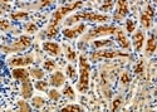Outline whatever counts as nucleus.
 <instances>
[{"label": "nucleus", "mask_w": 157, "mask_h": 112, "mask_svg": "<svg viewBox=\"0 0 157 112\" xmlns=\"http://www.w3.org/2000/svg\"><path fill=\"white\" fill-rule=\"evenodd\" d=\"M82 4H83L82 0H78V2H75V3H73V4L62 6V8H59L58 10H56L54 14H53V17H52V19H50V23H49L47 30H45V35L48 37V38H54V37L58 34V25H59L60 20L63 19V17L67 15L68 13H71V11L78 9Z\"/></svg>", "instance_id": "obj_1"}, {"label": "nucleus", "mask_w": 157, "mask_h": 112, "mask_svg": "<svg viewBox=\"0 0 157 112\" xmlns=\"http://www.w3.org/2000/svg\"><path fill=\"white\" fill-rule=\"evenodd\" d=\"M89 72L90 66L86 56H79V81L77 83V90L81 93H87L89 88Z\"/></svg>", "instance_id": "obj_2"}, {"label": "nucleus", "mask_w": 157, "mask_h": 112, "mask_svg": "<svg viewBox=\"0 0 157 112\" xmlns=\"http://www.w3.org/2000/svg\"><path fill=\"white\" fill-rule=\"evenodd\" d=\"M109 17L104 15V14H97V13H92V11H79L69 18L65 19L64 24L67 27L73 25L74 23L81 21V20H87V21H97V23H103V21H108Z\"/></svg>", "instance_id": "obj_3"}, {"label": "nucleus", "mask_w": 157, "mask_h": 112, "mask_svg": "<svg viewBox=\"0 0 157 112\" xmlns=\"http://www.w3.org/2000/svg\"><path fill=\"white\" fill-rule=\"evenodd\" d=\"M33 38L29 35H20L18 39H15L10 44H5L0 47V51L4 53H13V52H23L32 45Z\"/></svg>", "instance_id": "obj_4"}, {"label": "nucleus", "mask_w": 157, "mask_h": 112, "mask_svg": "<svg viewBox=\"0 0 157 112\" xmlns=\"http://www.w3.org/2000/svg\"><path fill=\"white\" fill-rule=\"evenodd\" d=\"M117 27H113V25H99L97 28H93L88 30V33H86L83 37H82V41L79 43L83 44V43H87L88 41H92V39H96L98 37H106V35H112V34H116L117 32Z\"/></svg>", "instance_id": "obj_5"}, {"label": "nucleus", "mask_w": 157, "mask_h": 112, "mask_svg": "<svg viewBox=\"0 0 157 112\" xmlns=\"http://www.w3.org/2000/svg\"><path fill=\"white\" fill-rule=\"evenodd\" d=\"M128 53H123L120 51H113V49H103V51H96L90 54V60L97 62L102 58H116V57H128Z\"/></svg>", "instance_id": "obj_6"}, {"label": "nucleus", "mask_w": 157, "mask_h": 112, "mask_svg": "<svg viewBox=\"0 0 157 112\" xmlns=\"http://www.w3.org/2000/svg\"><path fill=\"white\" fill-rule=\"evenodd\" d=\"M34 62V57L32 54L29 56H23V57H13L8 59V63L11 67H25L29 66Z\"/></svg>", "instance_id": "obj_7"}, {"label": "nucleus", "mask_w": 157, "mask_h": 112, "mask_svg": "<svg viewBox=\"0 0 157 112\" xmlns=\"http://www.w3.org/2000/svg\"><path fill=\"white\" fill-rule=\"evenodd\" d=\"M128 14V3L127 0H117V9L114 11L113 19L117 21L123 20Z\"/></svg>", "instance_id": "obj_8"}, {"label": "nucleus", "mask_w": 157, "mask_h": 112, "mask_svg": "<svg viewBox=\"0 0 157 112\" xmlns=\"http://www.w3.org/2000/svg\"><path fill=\"white\" fill-rule=\"evenodd\" d=\"M153 15H155V10L151 5L147 6L146 11L141 15L140 21H141V25L145 28V29H150L152 25V20H153Z\"/></svg>", "instance_id": "obj_9"}, {"label": "nucleus", "mask_w": 157, "mask_h": 112, "mask_svg": "<svg viewBox=\"0 0 157 112\" xmlns=\"http://www.w3.org/2000/svg\"><path fill=\"white\" fill-rule=\"evenodd\" d=\"M84 30H86V24L81 23V24H78V25H75L74 28L64 29L63 30V35L65 37V38H68V39H74V38H77V37H79Z\"/></svg>", "instance_id": "obj_10"}, {"label": "nucleus", "mask_w": 157, "mask_h": 112, "mask_svg": "<svg viewBox=\"0 0 157 112\" xmlns=\"http://www.w3.org/2000/svg\"><path fill=\"white\" fill-rule=\"evenodd\" d=\"M43 49L45 53H48L49 56H53V57H58L62 53V48L57 42H44Z\"/></svg>", "instance_id": "obj_11"}, {"label": "nucleus", "mask_w": 157, "mask_h": 112, "mask_svg": "<svg viewBox=\"0 0 157 112\" xmlns=\"http://www.w3.org/2000/svg\"><path fill=\"white\" fill-rule=\"evenodd\" d=\"M64 83H65V77L60 71H56L49 78V84L53 86L54 88H58V87L63 86Z\"/></svg>", "instance_id": "obj_12"}, {"label": "nucleus", "mask_w": 157, "mask_h": 112, "mask_svg": "<svg viewBox=\"0 0 157 112\" xmlns=\"http://www.w3.org/2000/svg\"><path fill=\"white\" fill-rule=\"evenodd\" d=\"M132 43H133V48L136 52H140L142 47H143V43H145V33L143 30H137L133 37H132Z\"/></svg>", "instance_id": "obj_13"}, {"label": "nucleus", "mask_w": 157, "mask_h": 112, "mask_svg": "<svg viewBox=\"0 0 157 112\" xmlns=\"http://www.w3.org/2000/svg\"><path fill=\"white\" fill-rule=\"evenodd\" d=\"M11 74H13V77H14V79L20 81V82H23V81H25V79H28L29 76H30V74H29V71H27V69L23 68V67H15V68H13Z\"/></svg>", "instance_id": "obj_14"}, {"label": "nucleus", "mask_w": 157, "mask_h": 112, "mask_svg": "<svg viewBox=\"0 0 157 112\" xmlns=\"http://www.w3.org/2000/svg\"><path fill=\"white\" fill-rule=\"evenodd\" d=\"M20 93H21L24 99L32 98V96H33V84H32L29 78L21 82V92Z\"/></svg>", "instance_id": "obj_15"}, {"label": "nucleus", "mask_w": 157, "mask_h": 112, "mask_svg": "<svg viewBox=\"0 0 157 112\" xmlns=\"http://www.w3.org/2000/svg\"><path fill=\"white\" fill-rule=\"evenodd\" d=\"M116 35H117V42H118V44L123 49H127V51H129V49H131V43H129L128 38L126 37L124 32L118 28V29H117V32H116Z\"/></svg>", "instance_id": "obj_16"}, {"label": "nucleus", "mask_w": 157, "mask_h": 112, "mask_svg": "<svg viewBox=\"0 0 157 112\" xmlns=\"http://www.w3.org/2000/svg\"><path fill=\"white\" fill-rule=\"evenodd\" d=\"M156 48H157V44H156V39H155V34H152L147 41V45H146V49H145V56L146 57L153 56L155 52H156Z\"/></svg>", "instance_id": "obj_17"}, {"label": "nucleus", "mask_w": 157, "mask_h": 112, "mask_svg": "<svg viewBox=\"0 0 157 112\" xmlns=\"http://www.w3.org/2000/svg\"><path fill=\"white\" fill-rule=\"evenodd\" d=\"M28 17H29V13L28 11H23V10H20V11H15V13H11L10 14V18L13 19V20H25V19H28Z\"/></svg>", "instance_id": "obj_18"}, {"label": "nucleus", "mask_w": 157, "mask_h": 112, "mask_svg": "<svg viewBox=\"0 0 157 112\" xmlns=\"http://www.w3.org/2000/svg\"><path fill=\"white\" fill-rule=\"evenodd\" d=\"M45 99L43 98V97H40V96H36V97H33L32 98V106L34 107V108H43L44 106H45Z\"/></svg>", "instance_id": "obj_19"}, {"label": "nucleus", "mask_w": 157, "mask_h": 112, "mask_svg": "<svg viewBox=\"0 0 157 112\" xmlns=\"http://www.w3.org/2000/svg\"><path fill=\"white\" fill-rule=\"evenodd\" d=\"M29 74L35 79H43L45 72H44V69H40V68H32L29 71Z\"/></svg>", "instance_id": "obj_20"}, {"label": "nucleus", "mask_w": 157, "mask_h": 112, "mask_svg": "<svg viewBox=\"0 0 157 112\" xmlns=\"http://www.w3.org/2000/svg\"><path fill=\"white\" fill-rule=\"evenodd\" d=\"M64 49H65V56H67V59L69 62H75L77 53H75V51H73V48H71L69 45H64Z\"/></svg>", "instance_id": "obj_21"}, {"label": "nucleus", "mask_w": 157, "mask_h": 112, "mask_svg": "<svg viewBox=\"0 0 157 112\" xmlns=\"http://www.w3.org/2000/svg\"><path fill=\"white\" fill-rule=\"evenodd\" d=\"M48 86H49V82L47 81H42V79H38L34 84V87L36 88V91H40V92H47L48 91Z\"/></svg>", "instance_id": "obj_22"}, {"label": "nucleus", "mask_w": 157, "mask_h": 112, "mask_svg": "<svg viewBox=\"0 0 157 112\" xmlns=\"http://www.w3.org/2000/svg\"><path fill=\"white\" fill-rule=\"evenodd\" d=\"M63 95L67 97V98H69V99H75V92H74V90L72 88V87L69 86V84H67L64 87V90H63Z\"/></svg>", "instance_id": "obj_23"}, {"label": "nucleus", "mask_w": 157, "mask_h": 112, "mask_svg": "<svg viewBox=\"0 0 157 112\" xmlns=\"http://www.w3.org/2000/svg\"><path fill=\"white\" fill-rule=\"evenodd\" d=\"M56 67H57V64H56V62H54L53 59H45L44 63H43V68H44V71H47V72L54 71Z\"/></svg>", "instance_id": "obj_24"}, {"label": "nucleus", "mask_w": 157, "mask_h": 112, "mask_svg": "<svg viewBox=\"0 0 157 112\" xmlns=\"http://www.w3.org/2000/svg\"><path fill=\"white\" fill-rule=\"evenodd\" d=\"M65 73H67V76H68L72 81H74V79L77 78V71H75V68H74L73 64H68V66H67V68H65Z\"/></svg>", "instance_id": "obj_25"}, {"label": "nucleus", "mask_w": 157, "mask_h": 112, "mask_svg": "<svg viewBox=\"0 0 157 112\" xmlns=\"http://www.w3.org/2000/svg\"><path fill=\"white\" fill-rule=\"evenodd\" d=\"M113 44V42L112 41H109V39H106V41H94L93 42V47L94 48H102V47H109V45H112Z\"/></svg>", "instance_id": "obj_26"}, {"label": "nucleus", "mask_w": 157, "mask_h": 112, "mask_svg": "<svg viewBox=\"0 0 157 112\" xmlns=\"http://www.w3.org/2000/svg\"><path fill=\"white\" fill-rule=\"evenodd\" d=\"M136 29V21L132 19H127L126 20V30L127 33H133V30Z\"/></svg>", "instance_id": "obj_27"}, {"label": "nucleus", "mask_w": 157, "mask_h": 112, "mask_svg": "<svg viewBox=\"0 0 157 112\" xmlns=\"http://www.w3.org/2000/svg\"><path fill=\"white\" fill-rule=\"evenodd\" d=\"M48 96H49V98L52 99V101H59V98H60V93L56 88L49 90L48 91Z\"/></svg>", "instance_id": "obj_28"}, {"label": "nucleus", "mask_w": 157, "mask_h": 112, "mask_svg": "<svg viewBox=\"0 0 157 112\" xmlns=\"http://www.w3.org/2000/svg\"><path fill=\"white\" fill-rule=\"evenodd\" d=\"M18 107H19V111H30L32 107L29 106V103L27 101H24V99H20V101H18Z\"/></svg>", "instance_id": "obj_29"}, {"label": "nucleus", "mask_w": 157, "mask_h": 112, "mask_svg": "<svg viewBox=\"0 0 157 112\" xmlns=\"http://www.w3.org/2000/svg\"><path fill=\"white\" fill-rule=\"evenodd\" d=\"M10 29V23L6 19H0V30L8 32Z\"/></svg>", "instance_id": "obj_30"}, {"label": "nucleus", "mask_w": 157, "mask_h": 112, "mask_svg": "<svg viewBox=\"0 0 157 112\" xmlns=\"http://www.w3.org/2000/svg\"><path fill=\"white\" fill-rule=\"evenodd\" d=\"M25 30H27V33H29V34H34L35 32H38V27L34 23H28L27 27H25Z\"/></svg>", "instance_id": "obj_31"}, {"label": "nucleus", "mask_w": 157, "mask_h": 112, "mask_svg": "<svg viewBox=\"0 0 157 112\" xmlns=\"http://www.w3.org/2000/svg\"><path fill=\"white\" fill-rule=\"evenodd\" d=\"M62 111H82V107L79 105H68L63 107Z\"/></svg>", "instance_id": "obj_32"}, {"label": "nucleus", "mask_w": 157, "mask_h": 112, "mask_svg": "<svg viewBox=\"0 0 157 112\" xmlns=\"http://www.w3.org/2000/svg\"><path fill=\"white\" fill-rule=\"evenodd\" d=\"M112 5H113V2H112V0H107V3L101 8V10H103V11H108V10L112 9Z\"/></svg>", "instance_id": "obj_33"}, {"label": "nucleus", "mask_w": 157, "mask_h": 112, "mask_svg": "<svg viewBox=\"0 0 157 112\" xmlns=\"http://www.w3.org/2000/svg\"><path fill=\"white\" fill-rule=\"evenodd\" d=\"M121 81H122V83H123V84H128V83H129V81H131V77H129V74H128L127 72H124V73L122 74Z\"/></svg>", "instance_id": "obj_34"}, {"label": "nucleus", "mask_w": 157, "mask_h": 112, "mask_svg": "<svg viewBox=\"0 0 157 112\" xmlns=\"http://www.w3.org/2000/svg\"><path fill=\"white\" fill-rule=\"evenodd\" d=\"M121 99H122V97L121 96H118V97H117L116 99H114V101H113V106H112V110H116V108H118V106L121 105Z\"/></svg>", "instance_id": "obj_35"}, {"label": "nucleus", "mask_w": 157, "mask_h": 112, "mask_svg": "<svg viewBox=\"0 0 157 112\" xmlns=\"http://www.w3.org/2000/svg\"><path fill=\"white\" fill-rule=\"evenodd\" d=\"M54 3V0H40V4H39V8H45L49 4Z\"/></svg>", "instance_id": "obj_36"}, {"label": "nucleus", "mask_w": 157, "mask_h": 112, "mask_svg": "<svg viewBox=\"0 0 157 112\" xmlns=\"http://www.w3.org/2000/svg\"><path fill=\"white\" fill-rule=\"evenodd\" d=\"M10 10V6L6 5V4H0V15H2L3 13H5V11H9Z\"/></svg>", "instance_id": "obj_37"}, {"label": "nucleus", "mask_w": 157, "mask_h": 112, "mask_svg": "<svg viewBox=\"0 0 157 112\" xmlns=\"http://www.w3.org/2000/svg\"><path fill=\"white\" fill-rule=\"evenodd\" d=\"M142 71H143V62L141 60L140 63L136 66V68H135V72H136V73H141Z\"/></svg>", "instance_id": "obj_38"}, {"label": "nucleus", "mask_w": 157, "mask_h": 112, "mask_svg": "<svg viewBox=\"0 0 157 112\" xmlns=\"http://www.w3.org/2000/svg\"><path fill=\"white\" fill-rule=\"evenodd\" d=\"M11 0H0V3H3V4H6V3H10Z\"/></svg>", "instance_id": "obj_39"}]
</instances>
